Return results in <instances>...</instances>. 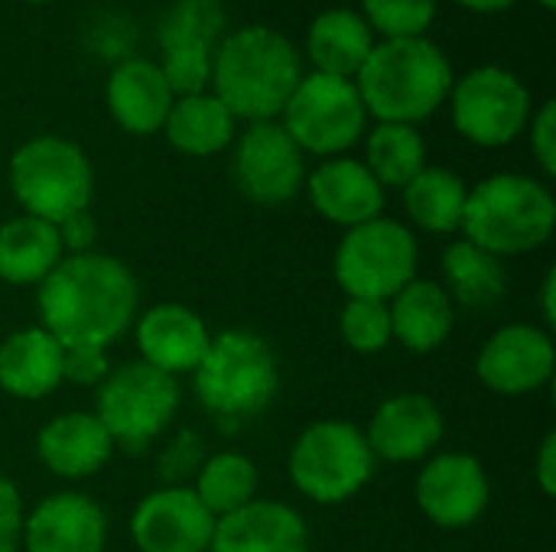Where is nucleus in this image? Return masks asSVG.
Listing matches in <instances>:
<instances>
[{"label":"nucleus","instance_id":"1","mask_svg":"<svg viewBox=\"0 0 556 552\" xmlns=\"http://www.w3.org/2000/svg\"><path fill=\"white\" fill-rule=\"evenodd\" d=\"M137 299L134 273L117 257L94 251L62 257L36 293L42 329L62 348H108L130 329Z\"/></svg>","mask_w":556,"mask_h":552},{"label":"nucleus","instance_id":"2","mask_svg":"<svg viewBox=\"0 0 556 552\" xmlns=\"http://www.w3.org/2000/svg\"><path fill=\"white\" fill-rule=\"evenodd\" d=\"M303 78L296 46L270 26L228 33L212 52V94L238 117L274 120Z\"/></svg>","mask_w":556,"mask_h":552},{"label":"nucleus","instance_id":"3","mask_svg":"<svg viewBox=\"0 0 556 552\" xmlns=\"http://www.w3.org/2000/svg\"><path fill=\"white\" fill-rule=\"evenodd\" d=\"M362 104L381 124L427 120L453 88V65L446 52L427 36L375 42L371 55L352 78Z\"/></svg>","mask_w":556,"mask_h":552},{"label":"nucleus","instance_id":"4","mask_svg":"<svg viewBox=\"0 0 556 552\" xmlns=\"http://www.w3.org/2000/svg\"><path fill=\"white\" fill-rule=\"evenodd\" d=\"M556 228V202L551 189L521 172H498L482 179L466 195L459 231L466 241L495 257L538 251Z\"/></svg>","mask_w":556,"mask_h":552},{"label":"nucleus","instance_id":"5","mask_svg":"<svg viewBox=\"0 0 556 552\" xmlns=\"http://www.w3.org/2000/svg\"><path fill=\"white\" fill-rule=\"evenodd\" d=\"M192 374L205 413L228 426L261 416L280 390L277 355L248 329L218 332Z\"/></svg>","mask_w":556,"mask_h":552},{"label":"nucleus","instance_id":"6","mask_svg":"<svg viewBox=\"0 0 556 552\" xmlns=\"http://www.w3.org/2000/svg\"><path fill=\"white\" fill-rule=\"evenodd\" d=\"M10 192L26 215L49 224L88 211L94 192V172L78 143L42 133L16 146L7 166Z\"/></svg>","mask_w":556,"mask_h":552},{"label":"nucleus","instance_id":"7","mask_svg":"<svg viewBox=\"0 0 556 552\" xmlns=\"http://www.w3.org/2000/svg\"><path fill=\"white\" fill-rule=\"evenodd\" d=\"M375 475V455L358 426L319 420L300 433L290 452V482L316 504H345Z\"/></svg>","mask_w":556,"mask_h":552},{"label":"nucleus","instance_id":"8","mask_svg":"<svg viewBox=\"0 0 556 552\" xmlns=\"http://www.w3.org/2000/svg\"><path fill=\"white\" fill-rule=\"evenodd\" d=\"M176 410L179 381L143 361L121 364L98 384L94 416L124 452H143L173 423Z\"/></svg>","mask_w":556,"mask_h":552},{"label":"nucleus","instance_id":"9","mask_svg":"<svg viewBox=\"0 0 556 552\" xmlns=\"http://www.w3.org/2000/svg\"><path fill=\"white\" fill-rule=\"evenodd\" d=\"M332 270L349 299L384 303L417 280V238L394 218L365 221L339 241Z\"/></svg>","mask_w":556,"mask_h":552},{"label":"nucleus","instance_id":"10","mask_svg":"<svg viewBox=\"0 0 556 552\" xmlns=\"http://www.w3.org/2000/svg\"><path fill=\"white\" fill-rule=\"evenodd\" d=\"M280 117V127L290 133L300 153L339 156L358 143L368 111L352 78L313 72L300 78Z\"/></svg>","mask_w":556,"mask_h":552},{"label":"nucleus","instance_id":"11","mask_svg":"<svg viewBox=\"0 0 556 552\" xmlns=\"http://www.w3.org/2000/svg\"><path fill=\"white\" fill-rule=\"evenodd\" d=\"M450 101L456 130L476 146H505L518 140L531 120V91L502 65L466 72L450 88Z\"/></svg>","mask_w":556,"mask_h":552},{"label":"nucleus","instance_id":"12","mask_svg":"<svg viewBox=\"0 0 556 552\" xmlns=\"http://www.w3.org/2000/svg\"><path fill=\"white\" fill-rule=\"evenodd\" d=\"M222 26L218 0H179L160 29L163 59L156 62L176 98L202 94L212 85L215 33Z\"/></svg>","mask_w":556,"mask_h":552},{"label":"nucleus","instance_id":"13","mask_svg":"<svg viewBox=\"0 0 556 552\" xmlns=\"http://www.w3.org/2000/svg\"><path fill=\"white\" fill-rule=\"evenodd\" d=\"M231 172L238 189L257 205H283L303 185V153L274 120L251 124L238 143Z\"/></svg>","mask_w":556,"mask_h":552},{"label":"nucleus","instance_id":"14","mask_svg":"<svg viewBox=\"0 0 556 552\" xmlns=\"http://www.w3.org/2000/svg\"><path fill=\"white\" fill-rule=\"evenodd\" d=\"M417 508L443 530H459L476 524L492 498L489 475L476 455L443 452L433 455L417 475Z\"/></svg>","mask_w":556,"mask_h":552},{"label":"nucleus","instance_id":"15","mask_svg":"<svg viewBox=\"0 0 556 552\" xmlns=\"http://www.w3.org/2000/svg\"><path fill=\"white\" fill-rule=\"evenodd\" d=\"M215 517L192 488H160L147 495L134 517L130 537L140 552H208Z\"/></svg>","mask_w":556,"mask_h":552},{"label":"nucleus","instance_id":"16","mask_svg":"<svg viewBox=\"0 0 556 552\" xmlns=\"http://www.w3.org/2000/svg\"><path fill=\"white\" fill-rule=\"evenodd\" d=\"M554 342L534 325H505L479 351V381L502 397H525L554 377Z\"/></svg>","mask_w":556,"mask_h":552},{"label":"nucleus","instance_id":"17","mask_svg":"<svg viewBox=\"0 0 556 552\" xmlns=\"http://www.w3.org/2000/svg\"><path fill=\"white\" fill-rule=\"evenodd\" d=\"M108 543L104 511L75 491L49 495L23 517L26 552H101Z\"/></svg>","mask_w":556,"mask_h":552},{"label":"nucleus","instance_id":"18","mask_svg":"<svg viewBox=\"0 0 556 552\" xmlns=\"http://www.w3.org/2000/svg\"><path fill=\"white\" fill-rule=\"evenodd\" d=\"M365 439L384 462H420L443 439V413L427 394H397L375 410Z\"/></svg>","mask_w":556,"mask_h":552},{"label":"nucleus","instance_id":"19","mask_svg":"<svg viewBox=\"0 0 556 552\" xmlns=\"http://www.w3.org/2000/svg\"><path fill=\"white\" fill-rule=\"evenodd\" d=\"M212 335L199 312L179 303H160L147 309L137 322V348L140 361L176 377L199 368Z\"/></svg>","mask_w":556,"mask_h":552},{"label":"nucleus","instance_id":"20","mask_svg":"<svg viewBox=\"0 0 556 552\" xmlns=\"http://www.w3.org/2000/svg\"><path fill=\"white\" fill-rule=\"evenodd\" d=\"M208 552H309V530L290 504L251 501L215 521Z\"/></svg>","mask_w":556,"mask_h":552},{"label":"nucleus","instance_id":"21","mask_svg":"<svg viewBox=\"0 0 556 552\" xmlns=\"http://www.w3.org/2000/svg\"><path fill=\"white\" fill-rule=\"evenodd\" d=\"M104 101L114 124L127 133L150 137L163 130L166 114L176 101L163 72L150 59H124L104 85Z\"/></svg>","mask_w":556,"mask_h":552},{"label":"nucleus","instance_id":"22","mask_svg":"<svg viewBox=\"0 0 556 552\" xmlns=\"http://www.w3.org/2000/svg\"><path fill=\"white\" fill-rule=\"evenodd\" d=\"M309 202L313 208L342 228H358L365 221L381 218L384 208V189L378 185V179L368 172L365 163L358 159H326L319 169H313L309 182H306Z\"/></svg>","mask_w":556,"mask_h":552},{"label":"nucleus","instance_id":"23","mask_svg":"<svg viewBox=\"0 0 556 552\" xmlns=\"http://www.w3.org/2000/svg\"><path fill=\"white\" fill-rule=\"evenodd\" d=\"M114 442L94 413H59L36 436L39 462L59 478H88L108 465Z\"/></svg>","mask_w":556,"mask_h":552},{"label":"nucleus","instance_id":"24","mask_svg":"<svg viewBox=\"0 0 556 552\" xmlns=\"http://www.w3.org/2000/svg\"><path fill=\"white\" fill-rule=\"evenodd\" d=\"M62 384V345L42 329H20L0 342V390L16 400H42Z\"/></svg>","mask_w":556,"mask_h":552},{"label":"nucleus","instance_id":"25","mask_svg":"<svg viewBox=\"0 0 556 552\" xmlns=\"http://www.w3.org/2000/svg\"><path fill=\"white\" fill-rule=\"evenodd\" d=\"M306 49L319 75L355 78L375 49V33L358 10L332 7L309 23Z\"/></svg>","mask_w":556,"mask_h":552},{"label":"nucleus","instance_id":"26","mask_svg":"<svg viewBox=\"0 0 556 552\" xmlns=\"http://www.w3.org/2000/svg\"><path fill=\"white\" fill-rule=\"evenodd\" d=\"M394 303L388 306L391 312V335L417 351V355H430L437 351L450 332H453V299L446 296V290L440 283L430 280H410L397 296H391Z\"/></svg>","mask_w":556,"mask_h":552},{"label":"nucleus","instance_id":"27","mask_svg":"<svg viewBox=\"0 0 556 552\" xmlns=\"http://www.w3.org/2000/svg\"><path fill=\"white\" fill-rule=\"evenodd\" d=\"M62 260V241L55 224L20 215L0 224V280L13 286L42 283Z\"/></svg>","mask_w":556,"mask_h":552},{"label":"nucleus","instance_id":"28","mask_svg":"<svg viewBox=\"0 0 556 552\" xmlns=\"http://www.w3.org/2000/svg\"><path fill=\"white\" fill-rule=\"evenodd\" d=\"M163 130L173 150L205 159L222 153L235 140V114L212 91L186 94L173 101Z\"/></svg>","mask_w":556,"mask_h":552},{"label":"nucleus","instance_id":"29","mask_svg":"<svg viewBox=\"0 0 556 552\" xmlns=\"http://www.w3.org/2000/svg\"><path fill=\"white\" fill-rule=\"evenodd\" d=\"M443 277H446V296L469 309H489L508 290V273L502 257L489 254L485 247L466 238L453 241L443 251Z\"/></svg>","mask_w":556,"mask_h":552},{"label":"nucleus","instance_id":"30","mask_svg":"<svg viewBox=\"0 0 556 552\" xmlns=\"http://www.w3.org/2000/svg\"><path fill=\"white\" fill-rule=\"evenodd\" d=\"M466 195L469 189L456 172L443 166H424L404 185V208L417 228L430 234H453L463 224Z\"/></svg>","mask_w":556,"mask_h":552},{"label":"nucleus","instance_id":"31","mask_svg":"<svg viewBox=\"0 0 556 552\" xmlns=\"http://www.w3.org/2000/svg\"><path fill=\"white\" fill-rule=\"evenodd\" d=\"M365 166L381 189H404L427 166V143L414 124H378L365 143Z\"/></svg>","mask_w":556,"mask_h":552},{"label":"nucleus","instance_id":"32","mask_svg":"<svg viewBox=\"0 0 556 552\" xmlns=\"http://www.w3.org/2000/svg\"><path fill=\"white\" fill-rule=\"evenodd\" d=\"M192 491L215 521L228 517V514H235V511H241L244 504L254 501V495H257V468L241 452H218L199 468Z\"/></svg>","mask_w":556,"mask_h":552},{"label":"nucleus","instance_id":"33","mask_svg":"<svg viewBox=\"0 0 556 552\" xmlns=\"http://www.w3.org/2000/svg\"><path fill=\"white\" fill-rule=\"evenodd\" d=\"M362 16L384 39H414L430 29L437 0H362Z\"/></svg>","mask_w":556,"mask_h":552},{"label":"nucleus","instance_id":"34","mask_svg":"<svg viewBox=\"0 0 556 552\" xmlns=\"http://www.w3.org/2000/svg\"><path fill=\"white\" fill-rule=\"evenodd\" d=\"M339 332L342 342L358 355H378L394 342L391 312L378 299H349L339 316Z\"/></svg>","mask_w":556,"mask_h":552},{"label":"nucleus","instance_id":"35","mask_svg":"<svg viewBox=\"0 0 556 552\" xmlns=\"http://www.w3.org/2000/svg\"><path fill=\"white\" fill-rule=\"evenodd\" d=\"M108 374H111L108 348H94V345L62 348V381L78 387H98Z\"/></svg>","mask_w":556,"mask_h":552},{"label":"nucleus","instance_id":"36","mask_svg":"<svg viewBox=\"0 0 556 552\" xmlns=\"http://www.w3.org/2000/svg\"><path fill=\"white\" fill-rule=\"evenodd\" d=\"M531 127V150L547 176H556V104L544 101L538 114L528 120Z\"/></svg>","mask_w":556,"mask_h":552},{"label":"nucleus","instance_id":"37","mask_svg":"<svg viewBox=\"0 0 556 552\" xmlns=\"http://www.w3.org/2000/svg\"><path fill=\"white\" fill-rule=\"evenodd\" d=\"M23 540V501L13 482L0 478V552H16Z\"/></svg>","mask_w":556,"mask_h":552},{"label":"nucleus","instance_id":"38","mask_svg":"<svg viewBox=\"0 0 556 552\" xmlns=\"http://www.w3.org/2000/svg\"><path fill=\"white\" fill-rule=\"evenodd\" d=\"M55 231H59L62 251H72V254H88L91 244H94V234H98L88 211H78V215L65 218L62 224H55Z\"/></svg>","mask_w":556,"mask_h":552},{"label":"nucleus","instance_id":"39","mask_svg":"<svg viewBox=\"0 0 556 552\" xmlns=\"http://www.w3.org/2000/svg\"><path fill=\"white\" fill-rule=\"evenodd\" d=\"M538 485L547 498L556 495V436L547 433V439L541 442V452H538Z\"/></svg>","mask_w":556,"mask_h":552},{"label":"nucleus","instance_id":"40","mask_svg":"<svg viewBox=\"0 0 556 552\" xmlns=\"http://www.w3.org/2000/svg\"><path fill=\"white\" fill-rule=\"evenodd\" d=\"M556 273L551 270L547 277H544V283H541V306H544V322L547 325H556Z\"/></svg>","mask_w":556,"mask_h":552},{"label":"nucleus","instance_id":"41","mask_svg":"<svg viewBox=\"0 0 556 552\" xmlns=\"http://www.w3.org/2000/svg\"><path fill=\"white\" fill-rule=\"evenodd\" d=\"M456 3L472 10V13H498V10H508L518 0H456Z\"/></svg>","mask_w":556,"mask_h":552},{"label":"nucleus","instance_id":"42","mask_svg":"<svg viewBox=\"0 0 556 552\" xmlns=\"http://www.w3.org/2000/svg\"><path fill=\"white\" fill-rule=\"evenodd\" d=\"M538 3H541L544 10H554V7H556V0H538Z\"/></svg>","mask_w":556,"mask_h":552},{"label":"nucleus","instance_id":"43","mask_svg":"<svg viewBox=\"0 0 556 552\" xmlns=\"http://www.w3.org/2000/svg\"><path fill=\"white\" fill-rule=\"evenodd\" d=\"M26 3H52V0H26Z\"/></svg>","mask_w":556,"mask_h":552}]
</instances>
